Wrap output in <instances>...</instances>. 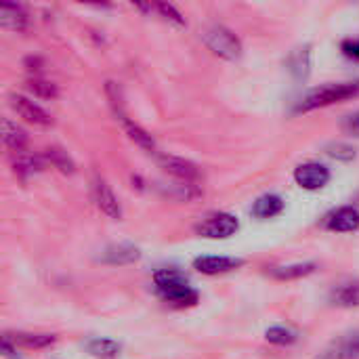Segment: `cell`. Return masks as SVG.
Returning a JSON list of instances; mask_svg holds the SVG:
<instances>
[{"instance_id":"16","label":"cell","mask_w":359,"mask_h":359,"mask_svg":"<svg viewBox=\"0 0 359 359\" xmlns=\"http://www.w3.org/2000/svg\"><path fill=\"white\" fill-rule=\"evenodd\" d=\"M6 337L23 349H46L50 345H55L57 337L55 334H46V332H6Z\"/></svg>"},{"instance_id":"5","label":"cell","mask_w":359,"mask_h":359,"mask_svg":"<svg viewBox=\"0 0 359 359\" xmlns=\"http://www.w3.org/2000/svg\"><path fill=\"white\" fill-rule=\"evenodd\" d=\"M330 179H332L330 170L320 162H307V164H301L294 170L297 185L307 189V191H318V189L326 187L330 183Z\"/></svg>"},{"instance_id":"28","label":"cell","mask_w":359,"mask_h":359,"mask_svg":"<svg viewBox=\"0 0 359 359\" xmlns=\"http://www.w3.org/2000/svg\"><path fill=\"white\" fill-rule=\"evenodd\" d=\"M326 154L330 158L339 160V162H353L355 156H358L355 147L353 145H347V143H332V145L326 147Z\"/></svg>"},{"instance_id":"19","label":"cell","mask_w":359,"mask_h":359,"mask_svg":"<svg viewBox=\"0 0 359 359\" xmlns=\"http://www.w3.org/2000/svg\"><path fill=\"white\" fill-rule=\"evenodd\" d=\"M118 120L122 122V126H124V130H126V135L141 147V149H145V151H149V154H156V141H154V137L145 130V128H141L139 124H135L133 120H128V116L126 114H122V116H118Z\"/></svg>"},{"instance_id":"13","label":"cell","mask_w":359,"mask_h":359,"mask_svg":"<svg viewBox=\"0 0 359 359\" xmlns=\"http://www.w3.org/2000/svg\"><path fill=\"white\" fill-rule=\"evenodd\" d=\"M139 259H141V250L137 246H130V244L109 246L101 255V261L107 263V265H130V263H135Z\"/></svg>"},{"instance_id":"25","label":"cell","mask_w":359,"mask_h":359,"mask_svg":"<svg viewBox=\"0 0 359 359\" xmlns=\"http://www.w3.org/2000/svg\"><path fill=\"white\" fill-rule=\"evenodd\" d=\"M299 332L288 326H271L265 330V341L276 347H292L294 343H299Z\"/></svg>"},{"instance_id":"3","label":"cell","mask_w":359,"mask_h":359,"mask_svg":"<svg viewBox=\"0 0 359 359\" xmlns=\"http://www.w3.org/2000/svg\"><path fill=\"white\" fill-rule=\"evenodd\" d=\"M240 229V223L233 215H227V212H219V215H212V217H206L202 223H198L196 231L202 236V238H210V240H225V238H231L236 236V231Z\"/></svg>"},{"instance_id":"30","label":"cell","mask_w":359,"mask_h":359,"mask_svg":"<svg viewBox=\"0 0 359 359\" xmlns=\"http://www.w3.org/2000/svg\"><path fill=\"white\" fill-rule=\"evenodd\" d=\"M341 50H343L345 57L359 61V38H347V40L341 44Z\"/></svg>"},{"instance_id":"24","label":"cell","mask_w":359,"mask_h":359,"mask_svg":"<svg viewBox=\"0 0 359 359\" xmlns=\"http://www.w3.org/2000/svg\"><path fill=\"white\" fill-rule=\"evenodd\" d=\"M44 160L50 162V166L57 168V170L63 172V175H74V172H76L74 160L67 156V151H63V149L57 147V145H50V147L44 149Z\"/></svg>"},{"instance_id":"29","label":"cell","mask_w":359,"mask_h":359,"mask_svg":"<svg viewBox=\"0 0 359 359\" xmlns=\"http://www.w3.org/2000/svg\"><path fill=\"white\" fill-rule=\"evenodd\" d=\"M166 21H172V23H177V25H185V17L172 6V4H166V2H158V4H151Z\"/></svg>"},{"instance_id":"18","label":"cell","mask_w":359,"mask_h":359,"mask_svg":"<svg viewBox=\"0 0 359 359\" xmlns=\"http://www.w3.org/2000/svg\"><path fill=\"white\" fill-rule=\"evenodd\" d=\"M318 271V263H292V265H280L271 267V276L280 282H290V280H301Z\"/></svg>"},{"instance_id":"22","label":"cell","mask_w":359,"mask_h":359,"mask_svg":"<svg viewBox=\"0 0 359 359\" xmlns=\"http://www.w3.org/2000/svg\"><path fill=\"white\" fill-rule=\"evenodd\" d=\"M13 168L21 179L34 177L38 172H42L44 168V156H32V154H17V158L13 160Z\"/></svg>"},{"instance_id":"10","label":"cell","mask_w":359,"mask_h":359,"mask_svg":"<svg viewBox=\"0 0 359 359\" xmlns=\"http://www.w3.org/2000/svg\"><path fill=\"white\" fill-rule=\"evenodd\" d=\"M324 227L337 233H349L359 229V210L355 206H343L326 217Z\"/></svg>"},{"instance_id":"32","label":"cell","mask_w":359,"mask_h":359,"mask_svg":"<svg viewBox=\"0 0 359 359\" xmlns=\"http://www.w3.org/2000/svg\"><path fill=\"white\" fill-rule=\"evenodd\" d=\"M25 69H27L29 74H34V78H40L42 59H40V57H27V59H25Z\"/></svg>"},{"instance_id":"6","label":"cell","mask_w":359,"mask_h":359,"mask_svg":"<svg viewBox=\"0 0 359 359\" xmlns=\"http://www.w3.org/2000/svg\"><path fill=\"white\" fill-rule=\"evenodd\" d=\"M158 164L164 172H168L170 177L179 179L181 183H198L202 179V172L196 164L183 160V158H175V156H166V154H160L158 156Z\"/></svg>"},{"instance_id":"21","label":"cell","mask_w":359,"mask_h":359,"mask_svg":"<svg viewBox=\"0 0 359 359\" xmlns=\"http://www.w3.org/2000/svg\"><path fill=\"white\" fill-rule=\"evenodd\" d=\"M282 210H284V200H282L280 196H273V194L261 196V198L252 204V217L263 219V221L282 215Z\"/></svg>"},{"instance_id":"23","label":"cell","mask_w":359,"mask_h":359,"mask_svg":"<svg viewBox=\"0 0 359 359\" xmlns=\"http://www.w3.org/2000/svg\"><path fill=\"white\" fill-rule=\"evenodd\" d=\"M154 284H156L158 292H164V290H170V288L189 286V278L179 269H160V271L154 273Z\"/></svg>"},{"instance_id":"31","label":"cell","mask_w":359,"mask_h":359,"mask_svg":"<svg viewBox=\"0 0 359 359\" xmlns=\"http://www.w3.org/2000/svg\"><path fill=\"white\" fill-rule=\"evenodd\" d=\"M343 128H345L349 135L359 137V111H355V114H351V116H347V118H345Z\"/></svg>"},{"instance_id":"17","label":"cell","mask_w":359,"mask_h":359,"mask_svg":"<svg viewBox=\"0 0 359 359\" xmlns=\"http://www.w3.org/2000/svg\"><path fill=\"white\" fill-rule=\"evenodd\" d=\"M2 141L13 154H23L27 147V133L21 126H17L13 120L4 118L2 120Z\"/></svg>"},{"instance_id":"26","label":"cell","mask_w":359,"mask_h":359,"mask_svg":"<svg viewBox=\"0 0 359 359\" xmlns=\"http://www.w3.org/2000/svg\"><path fill=\"white\" fill-rule=\"evenodd\" d=\"M25 88H27L34 97L44 99V101H53V99L59 97L57 84H53V82H48V80H44V78H34V76H32V78L25 82Z\"/></svg>"},{"instance_id":"20","label":"cell","mask_w":359,"mask_h":359,"mask_svg":"<svg viewBox=\"0 0 359 359\" xmlns=\"http://www.w3.org/2000/svg\"><path fill=\"white\" fill-rule=\"evenodd\" d=\"M86 351L97 359H116L122 353V345L114 339L95 337L86 343Z\"/></svg>"},{"instance_id":"11","label":"cell","mask_w":359,"mask_h":359,"mask_svg":"<svg viewBox=\"0 0 359 359\" xmlns=\"http://www.w3.org/2000/svg\"><path fill=\"white\" fill-rule=\"evenodd\" d=\"M242 265H244L242 259H231V257H198L194 261V269H198L204 276L227 273V271H233Z\"/></svg>"},{"instance_id":"1","label":"cell","mask_w":359,"mask_h":359,"mask_svg":"<svg viewBox=\"0 0 359 359\" xmlns=\"http://www.w3.org/2000/svg\"><path fill=\"white\" fill-rule=\"evenodd\" d=\"M359 95V80L353 82H337V84H324V86H318L313 90H309L301 103L297 105V111H313V109H320V107H328V105H334V103H343V101H349L353 97Z\"/></svg>"},{"instance_id":"7","label":"cell","mask_w":359,"mask_h":359,"mask_svg":"<svg viewBox=\"0 0 359 359\" xmlns=\"http://www.w3.org/2000/svg\"><path fill=\"white\" fill-rule=\"evenodd\" d=\"M316 359H359V330L341 334Z\"/></svg>"},{"instance_id":"9","label":"cell","mask_w":359,"mask_h":359,"mask_svg":"<svg viewBox=\"0 0 359 359\" xmlns=\"http://www.w3.org/2000/svg\"><path fill=\"white\" fill-rule=\"evenodd\" d=\"M93 198H95L97 208L103 215H107L109 219H120L122 217V208H120L118 198L114 196L111 187L103 179H99V177L93 181Z\"/></svg>"},{"instance_id":"8","label":"cell","mask_w":359,"mask_h":359,"mask_svg":"<svg viewBox=\"0 0 359 359\" xmlns=\"http://www.w3.org/2000/svg\"><path fill=\"white\" fill-rule=\"evenodd\" d=\"M328 303L339 309H355L359 307V280H343L334 284L328 292Z\"/></svg>"},{"instance_id":"2","label":"cell","mask_w":359,"mask_h":359,"mask_svg":"<svg viewBox=\"0 0 359 359\" xmlns=\"http://www.w3.org/2000/svg\"><path fill=\"white\" fill-rule=\"evenodd\" d=\"M202 40H204V44L215 55H219L223 59L233 61V59H240L242 57V42H240V38L231 29H227L225 25H221V23L206 25L202 29Z\"/></svg>"},{"instance_id":"27","label":"cell","mask_w":359,"mask_h":359,"mask_svg":"<svg viewBox=\"0 0 359 359\" xmlns=\"http://www.w3.org/2000/svg\"><path fill=\"white\" fill-rule=\"evenodd\" d=\"M164 191V196L177 200V202H191L196 198H200V189L194 185V183H179V185H172V187H160Z\"/></svg>"},{"instance_id":"12","label":"cell","mask_w":359,"mask_h":359,"mask_svg":"<svg viewBox=\"0 0 359 359\" xmlns=\"http://www.w3.org/2000/svg\"><path fill=\"white\" fill-rule=\"evenodd\" d=\"M286 65H288V72H290L297 80H307L309 74H311V46L305 44V46L294 48V50L288 55Z\"/></svg>"},{"instance_id":"4","label":"cell","mask_w":359,"mask_h":359,"mask_svg":"<svg viewBox=\"0 0 359 359\" xmlns=\"http://www.w3.org/2000/svg\"><path fill=\"white\" fill-rule=\"evenodd\" d=\"M8 103L17 111V116L23 118L25 122H29L34 126H44V128L53 126V116L44 107H40L38 103H34L32 99H27L23 95H11L8 97Z\"/></svg>"},{"instance_id":"14","label":"cell","mask_w":359,"mask_h":359,"mask_svg":"<svg viewBox=\"0 0 359 359\" xmlns=\"http://www.w3.org/2000/svg\"><path fill=\"white\" fill-rule=\"evenodd\" d=\"M158 294L162 297L164 303H168L170 307H177V309L194 307L200 301L198 290H194L191 286H179V288H170V290H164V292H158Z\"/></svg>"},{"instance_id":"15","label":"cell","mask_w":359,"mask_h":359,"mask_svg":"<svg viewBox=\"0 0 359 359\" xmlns=\"http://www.w3.org/2000/svg\"><path fill=\"white\" fill-rule=\"evenodd\" d=\"M0 25L11 32H23L27 27V15L19 4L2 2L0 6Z\"/></svg>"}]
</instances>
